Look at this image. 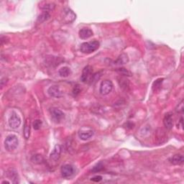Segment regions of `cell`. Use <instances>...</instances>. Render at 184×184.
Wrapping results in <instances>:
<instances>
[{"mask_svg": "<svg viewBox=\"0 0 184 184\" xmlns=\"http://www.w3.org/2000/svg\"><path fill=\"white\" fill-rule=\"evenodd\" d=\"M119 82V85L121 86V87L122 88H126L129 86V81H128L127 79H126L125 78H119L118 79Z\"/></svg>", "mask_w": 184, "mask_h": 184, "instance_id": "cell-25", "label": "cell"}, {"mask_svg": "<svg viewBox=\"0 0 184 184\" xmlns=\"http://www.w3.org/2000/svg\"><path fill=\"white\" fill-rule=\"evenodd\" d=\"M50 15L49 14V12H45V11H44V12L43 13H41V14L38 16V17H37V23H43V22L48 20V19L50 18Z\"/></svg>", "mask_w": 184, "mask_h": 184, "instance_id": "cell-19", "label": "cell"}, {"mask_svg": "<svg viewBox=\"0 0 184 184\" xmlns=\"http://www.w3.org/2000/svg\"><path fill=\"white\" fill-rule=\"evenodd\" d=\"M21 125V118L18 114L13 112L9 119V125L12 129H17Z\"/></svg>", "mask_w": 184, "mask_h": 184, "instance_id": "cell-4", "label": "cell"}, {"mask_svg": "<svg viewBox=\"0 0 184 184\" xmlns=\"http://www.w3.org/2000/svg\"><path fill=\"white\" fill-rule=\"evenodd\" d=\"M31 160H32L34 163L41 164V163H43L44 158H43V157L41 156V155L37 154V155H34V156L32 157V159H31Z\"/></svg>", "mask_w": 184, "mask_h": 184, "instance_id": "cell-22", "label": "cell"}, {"mask_svg": "<svg viewBox=\"0 0 184 184\" xmlns=\"http://www.w3.org/2000/svg\"><path fill=\"white\" fill-rule=\"evenodd\" d=\"M113 83L110 80H105L101 82L100 86V93L102 95H107L113 89Z\"/></svg>", "mask_w": 184, "mask_h": 184, "instance_id": "cell-5", "label": "cell"}, {"mask_svg": "<svg viewBox=\"0 0 184 184\" xmlns=\"http://www.w3.org/2000/svg\"><path fill=\"white\" fill-rule=\"evenodd\" d=\"M104 169V165L103 164L101 163H98L96 164V165H95L94 167H93V168L92 169V172L94 173H98V172H100L101 171Z\"/></svg>", "mask_w": 184, "mask_h": 184, "instance_id": "cell-24", "label": "cell"}, {"mask_svg": "<svg viewBox=\"0 0 184 184\" xmlns=\"http://www.w3.org/2000/svg\"><path fill=\"white\" fill-rule=\"evenodd\" d=\"M170 162L175 165H181L183 163L184 158L182 155L176 154L170 159Z\"/></svg>", "mask_w": 184, "mask_h": 184, "instance_id": "cell-13", "label": "cell"}, {"mask_svg": "<svg viewBox=\"0 0 184 184\" xmlns=\"http://www.w3.org/2000/svg\"><path fill=\"white\" fill-rule=\"evenodd\" d=\"M61 154V147L59 145H55L50 155V159L53 161H57L60 158Z\"/></svg>", "mask_w": 184, "mask_h": 184, "instance_id": "cell-11", "label": "cell"}, {"mask_svg": "<svg viewBox=\"0 0 184 184\" xmlns=\"http://www.w3.org/2000/svg\"><path fill=\"white\" fill-rule=\"evenodd\" d=\"M93 73V68L91 66H86L84 67L81 76V81L83 83H86L92 79V75Z\"/></svg>", "mask_w": 184, "mask_h": 184, "instance_id": "cell-6", "label": "cell"}, {"mask_svg": "<svg viewBox=\"0 0 184 184\" xmlns=\"http://www.w3.org/2000/svg\"><path fill=\"white\" fill-rule=\"evenodd\" d=\"M42 10L45 11V12H49V11H53L55 7V4L51 2H45L42 6H40Z\"/></svg>", "mask_w": 184, "mask_h": 184, "instance_id": "cell-18", "label": "cell"}, {"mask_svg": "<svg viewBox=\"0 0 184 184\" xmlns=\"http://www.w3.org/2000/svg\"><path fill=\"white\" fill-rule=\"evenodd\" d=\"M163 124L166 129H172L173 125V116L170 113H168L165 115L163 119Z\"/></svg>", "mask_w": 184, "mask_h": 184, "instance_id": "cell-12", "label": "cell"}, {"mask_svg": "<svg viewBox=\"0 0 184 184\" xmlns=\"http://www.w3.org/2000/svg\"><path fill=\"white\" fill-rule=\"evenodd\" d=\"M19 140L16 135H10L4 140V148L7 151H13L18 146Z\"/></svg>", "mask_w": 184, "mask_h": 184, "instance_id": "cell-2", "label": "cell"}, {"mask_svg": "<svg viewBox=\"0 0 184 184\" xmlns=\"http://www.w3.org/2000/svg\"><path fill=\"white\" fill-rule=\"evenodd\" d=\"M102 180V177L101 176H96L94 177H93L92 178V181H94V182H100V181Z\"/></svg>", "mask_w": 184, "mask_h": 184, "instance_id": "cell-29", "label": "cell"}, {"mask_svg": "<svg viewBox=\"0 0 184 184\" xmlns=\"http://www.w3.org/2000/svg\"><path fill=\"white\" fill-rule=\"evenodd\" d=\"M48 94L50 96L54 98H60L63 96V92L58 86H52L48 89Z\"/></svg>", "mask_w": 184, "mask_h": 184, "instance_id": "cell-9", "label": "cell"}, {"mask_svg": "<svg viewBox=\"0 0 184 184\" xmlns=\"http://www.w3.org/2000/svg\"><path fill=\"white\" fill-rule=\"evenodd\" d=\"M128 61H129V58H128L127 55L123 53V54L119 55V58L114 63L116 65H123V64H126L128 63Z\"/></svg>", "mask_w": 184, "mask_h": 184, "instance_id": "cell-17", "label": "cell"}, {"mask_svg": "<svg viewBox=\"0 0 184 184\" xmlns=\"http://www.w3.org/2000/svg\"><path fill=\"white\" fill-rule=\"evenodd\" d=\"M116 71L119 74L122 75V76H132V73L130 72V71L126 69L125 68H117Z\"/></svg>", "mask_w": 184, "mask_h": 184, "instance_id": "cell-23", "label": "cell"}, {"mask_svg": "<svg viewBox=\"0 0 184 184\" xmlns=\"http://www.w3.org/2000/svg\"><path fill=\"white\" fill-rule=\"evenodd\" d=\"M74 173V166L69 164H66L62 166L61 168V174L62 176L64 178H69L72 176Z\"/></svg>", "mask_w": 184, "mask_h": 184, "instance_id": "cell-8", "label": "cell"}, {"mask_svg": "<svg viewBox=\"0 0 184 184\" xmlns=\"http://www.w3.org/2000/svg\"><path fill=\"white\" fill-rule=\"evenodd\" d=\"M30 119H27L25 122V125H24V130H23V135L24 137L26 139H29L30 135Z\"/></svg>", "mask_w": 184, "mask_h": 184, "instance_id": "cell-16", "label": "cell"}, {"mask_svg": "<svg viewBox=\"0 0 184 184\" xmlns=\"http://www.w3.org/2000/svg\"><path fill=\"white\" fill-rule=\"evenodd\" d=\"M93 135H94V131L92 130H84V131H80L79 133V136L80 139L82 140H88V139H90Z\"/></svg>", "mask_w": 184, "mask_h": 184, "instance_id": "cell-14", "label": "cell"}, {"mask_svg": "<svg viewBox=\"0 0 184 184\" xmlns=\"http://www.w3.org/2000/svg\"><path fill=\"white\" fill-rule=\"evenodd\" d=\"M6 176L8 177L9 179H10L12 181V183H19V176L17 173V170L14 168H10L6 173Z\"/></svg>", "mask_w": 184, "mask_h": 184, "instance_id": "cell-10", "label": "cell"}, {"mask_svg": "<svg viewBox=\"0 0 184 184\" xmlns=\"http://www.w3.org/2000/svg\"><path fill=\"white\" fill-rule=\"evenodd\" d=\"M100 43L97 41H93L90 42L82 43L80 46V50L84 54H90L99 48Z\"/></svg>", "mask_w": 184, "mask_h": 184, "instance_id": "cell-1", "label": "cell"}, {"mask_svg": "<svg viewBox=\"0 0 184 184\" xmlns=\"http://www.w3.org/2000/svg\"><path fill=\"white\" fill-rule=\"evenodd\" d=\"M4 183H10V182H8V181H2V184H4Z\"/></svg>", "mask_w": 184, "mask_h": 184, "instance_id": "cell-30", "label": "cell"}, {"mask_svg": "<svg viewBox=\"0 0 184 184\" xmlns=\"http://www.w3.org/2000/svg\"><path fill=\"white\" fill-rule=\"evenodd\" d=\"M42 126V122L40 119H36V120L34 121V122L32 124V127L35 130H38L41 129Z\"/></svg>", "mask_w": 184, "mask_h": 184, "instance_id": "cell-26", "label": "cell"}, {"mask_svg": "<svg viewBox=\"0 0 184 184\" xmlns=\"http://www.w3.org/2000/svg\"><path fill=\"white\" fill-rule=\"evenodd\" d=\"M93 36V32L88 28H82L79 31V37L81 39H87Z\"/></svg>", "mask_w": 184, "mask_h": 184, "instance_id": "cell-15", "label": "cell"}, {"mask_svg": "<svg viewBox=\"0 0 184 184\" xmlns=\"http://www.w3.org/2000/svg\"><path fill=\"white\" fill-rule=\"evenodd\" d=\"M50 114H51L52 119L56 122H60L63 120L64 117H65L64 113L61 110L56 108H52L50 109Z\"/></svg>", "mask_w": 184, "mask_h": 184, "instance_id": "cell-7", "label": "cell"}, {"mask_svg": "<svg viewBox=\"0 0 184 184\" xmlns=\"http://www.w3.org/2000/svg\"><path fill=\"white\" fill-rule=\"evenodd\" d=\"M62 19L64 23H71L76 19V15L71 9L66 8L62 12Z\"/></svg>", "mask_w": 184, "mask_h": 184, "instance_id": "cell-3", "label": "cell"}, {"mask_svg": "<svg viewBox=\"0 0 184 184\" xmlns=\"http://www.w3.org/2000/svg\"><path fill=\"white\" fill-rule=\"evenodd\" d=\"M81 92V89H80L79 88V85H76L75 86L74 90H73V94H74V96H77L79 94V92Z\"/></svg>", "mask_w": 184, "mask_h": 184, "instance_id": "cell-28", "label": "cell"}, {"mask_svg": "<svg viewBox=\"0 0 184 184\" xmlns=\"http://www.w3.org/2000/svg\"><path fill=\"white\" fill-rule=\"evenodd\" d=\"M58 73H59L60 76L66 78V77H68L71 74V70L69 68L65 66V67H62L61 68H60L58 71Z\"/></svg>", "mask_w": 184, "mask_h": 184, "instance_id": "cell-20", "label": "cell"}, {"mask_svg": "<svg viewBox=\"0 0 184 184\" xmlns=\"http://www.w3.org/2000/svg\"><path fill=\"white\" fill-rule=\"evenodd\" d=\"M163 81V79H157L156 81H154L153 84H152V90H153V92H157L160 89Z\"/></svg>", "mask_w": 184, "mask_h": 184, "instance_id": "cell-21", "label": "cell"}, {"mask_svg": "<svg viewBox=\"0 0 184 184\" xmlns=\"http://www.w3.org/2000/svg\"><path fill=\"white\" fill-rule=\"evenodd\" d=\"M176 112H179V113H182L183 112V101L179 104L176 108Z\"/></svg>", "mask_w": 184, "mask_h": 184, "instance_id": "cell-27", "label": "cell"}]
</instances>
